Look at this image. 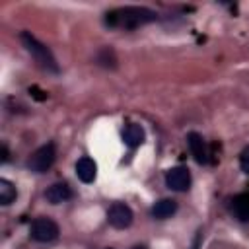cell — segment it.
Masks as SVG:
<instances>
[{
    "instance_id": "18",
    "label": "cell",
    "mask_w": 249,
    "mask_h": 249,
    "mask_svg": "<svg viewBox=\"0 0 249 249\" xmlns=\"http://www.w3.org/2000/svg\"><path fill=\"white\" fill-rule=\"evenodd\" d=\"M198 243H200V233L196 235V239H195V245H193V249H198Z\"/></svg>"
},
{
    "instance_id": "11",
    "label": "cell",
    "mask_w": 249,
    "mask_h": 249,
    "mask_svg": "<svg viewBox=\"0 0 249 249\" xmlns=\"http://www.w3.org/2000/svg\"><path fill=\"white\" fill-rule=\"evenodd\" d=\"M231 210L237 220L249 222V193H239L231 198Z\"/></svg>"
},
{
    "instance_id": "16",
    "label": "cell",
    "mask_w": 249,
    "mask_h": 249,
    "mask_svg": "<svg viewBox=\"0 0 249 249\" xmlns=\"http://www.w3.org/2000/svg\"><path fill=\"white\" fill-rule=\"evenodd\" d=\"M29 93H33V97H35V99H39V101H43V99L47 97V95H45L43 91H39L35 86H33V88H29Z\"/></svg>"
},
{
    "instance_id": "20",
    "label": "cell",
    "mask_w": 249,
    "mask_h": 249,
    "mask_svg": "<svg viewBox=\"0 0 249 249\" xmlns=\"http://www.w3.org/2000/svg\"><path fill=\"white\" fill-rule=\"evenodd\" d=\"M109 249H113V247H109Z\"/></svg>"
},
{
    "instance_id": "2",
    "label": "cell",
    "mask_w": 249,
    "mask_h": 249,
    "mask_svg": "<svg viewBox=\"0 0 249 249\" xmlns=\"http://www.w3.org/2000/svg\"><path fill=\"white\" fill-rule=\"evenodd\" d=\"M21 41H23V45H25V49L31 53V56L45 68V70H51V72H58V64H56V60H54V56H53V53L43 45V43H39L31 33H27V31H23L21 33Z\"/></svg>"
},
{
    "instance_id": "3",
    "label": "cell",
    "mask_w": 249,
    "mask_h": 249,
    "mask_svg": "<svg viewBox=\"0 0 249 249\" xmlns=\"http://www.w3.org/2000/svg\"><path fill=\"white\" fill-rule=\"evenodd\" d=\"M54 158H56L54 144L49 142V144L37 148V150L31 154V158H29V161H27V167H29L31 171H35V173H45V171L54 163Z\"/></svg>"
},
{
    "instance_id": "1",
    "label": "cell",
    "mask_w": 249,
    "mask_h": 249,
    "mask_svg": "<svg viewBox=\"0 0 249 249\" xmlns=\"http://www.w3.org/2000/svg\"><path fill=\"white\" fill-rule=\"evenodd\" d=\"M158 14L148 10V8H140V6H126V8H119L113 12L105 14V23L111 27H124V29H136L144 23L156 21Z\"/></svg>"
},
{
    "instance_id": "5",
    "label": "cell",
    "mask_w": 249,
    "mask_h": 249,
    "mask_svg": "<svg viewBox=\"0 0 249 249\" xmlns=\"http://www.w3.org/2000/svg\"><path fill=\"white\" fill-rule=\"evenodd\" d=\"M132 210L124 204V202H115L111 204V208L107 210V222L117 228V230H124L132 224Z\"/></svg>"
},
{
    "instance_id": "9",
    "label": "cell",
    "mask_w": 249,
    "mask_h": 249,
    "mask_svg": "<svg viewBox=\"0 0 249 249\" xmlns=\"http://www.w3.org/2000/svg\"><path fill=\"white\" fill-rule=\"evenodd\" d=\"M45 196L51 204H60V202H66L68 198H72V189L66 183H54L47 189Z\"/></svg>"
},
{
    "instance_id": "7",
    "label": "cell",
    "mask_w": 249,
    "mask_h": 249,
    "mask_svg": "<svg viewBox=\"0 0 249 249\" xmlns=\"http://www.w3.org/2000/svg\"><path fill=\"white\" fill-rule=\"evenodd\" d=\"M187 142H189L191 154L195 156L196 163H206V161H208V150H206L204 138H202L198 132H189V134H187Z\"/></svg>"
},
{
    "instance_id": "10",
    "label": "cell",
    "mask_w": 249,
    "mask_h": 249,
    "mask_svg": "<svg viewBox=\"0 0 249 249\" xmlns=\"http://www.w3.org/2000/svg\"><path fill=\"white\" fill-rule=\"evenodd\" d=\"M177 212V202L173 198H160L154 206H152V216L156 220H165L169 216H173Z\"/></svg>"
},
{
    "instance_id": "15",
    "label": "cell",
    "mask_w": 249,
    "mask_h": 249,
    "mask_svg": "<svg viewBox=\"0 0 249 249\" xmlns=\"http://www.w3.org/2000/svg\"><path fill=\"white\" fill-rule=\"evenodd\" d=\"M239 167L243 173H249V146L243 148V152L239 154Z\"/></svg>"
},
{
    "instance_id": "4",
    "label": "cell",
    "mask_w": 249,
    "mask_h": 249,
    "mask_svg": "<svg viewBox=\"0 0 249 249\" xmlns=\"http://www.w3.org/2000/svg\"><path fill=\"white\" fill-rule=\"evenodd\" d=\"M58 233H60L58 224L54 220H51V218H37L31 224V237L35 241H41V243L54 241L58 237Z\"/></svg>"
},
{
    "instance_id": "13",
    "label": "cell",
    "mask_w": 249,
    "mask_h": 249,
    "mask_svg": "<svg viewBox=\"0 0 249 249\" xmlns=\"http://www.w3.org/2000/svg\"><path fill=\"white\" fill-rule=\"evenodd\" d=\"M16 196H18L16 187L8 179H0V204L8 206V204H12L16 200Z\"/></svg>"
},
{
    "instance_id": "12",
    "label": "cell",
    "mask_w": 249,
    "mask_h": 249,
    "mask_svg": "<svg viewBox=\"0 0 249 249\" xmlns=\"http://www.w3.org/2000/svg\"><path fill=\"white\" fill-rule=\"evenodd\" d=\"M144 136H146L144 134V128L140 124H136V123H130L124 128V132H123V140H124V144L128 148H138L144 142Z\"/></svg>"
},
{
    "instance_id": "19",
    "label": "cell",
    "mask_w": 249,
    "mask_h": 249,
    "mask_svg": "<svg viewBox=\"0 0 249 249\" xmlns=\"http://www.w3.org/2000/svg\"><path fill=\"white\" fill-rule=\"evenodd\" d=\"M132 249H146V247H144V245H134Z\"/></svg>"
},
{
    "instance_id": "6",
    "label": "cell",
    "mask_w": 249,
    "mask_h": 249,
    "mask_svg": "<svg viewBox=\"0 0 249 249\" xmlns=\"http://www.w3.org/2000/svg\"><path fill=\"white\" fill-rule=\"evenodd\" d=\"M165 185L173 191H187L191 187V173L187 167H171L167 173H165Z\"/></svg>"
},
{
    "instance_id": "14",
    "label": "cell",
    "mask_w": 249,
    "mask_h": 249,
    "mask_svg": "<svg viewBox=\"0 0 249 249\" xmlns=\"http://www.w3.org/2000/svg\"><path fill=\"white\" fill-rule=\"evenodd\" d=\"M97 62L99 64H103V66H111V68H115V62H117V58H115V54H113V51L111 49H101L99 51V54H97Z\"/></svg>"
},
{
    "instance_id": "17",
    "label": "cell",
    "mask_w": 249,
    "mask_h": 249,
    "mask_svg": "<svg viewBox=\"0 0 249 249\" xmlns=\"http://www.w3.org/2000/svg\"><path fill=\"white\" fill-rule=\"evenodd\" d=\"M2 161H8V148H6V144H2Z\"/></svg>"
},
{
    "instance_id": "8",
    "label": "cell",
    "mask_w": 249,
    "mask_h": 249,
    "mask_svg": "<svg viewBox=\"0 0 249 249\" xmlns=\"http://www.w3.org/2000/svg\"><path fill=\"white\" fill-rule=\"evenodd\" d=\"M76 175L82 183H91L97 177V163L88 156L80 158L76 161Z\"/></svg>"
}]
</instances>
